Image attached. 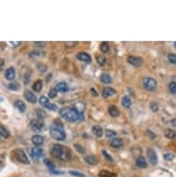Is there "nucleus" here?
Segmentation results:
<instances>
[{"label": "nucleus", "mask_w": 176, "mask_h": 177, "mask_svg": "<svg viewBox=\"0 0 176 177\" xmlns=\"http://www.w3.org/2000/svg\"><path fill=\"white\" fill-rule=\"evenodd\" d=\"M44 111H41V110H36V116H37V118L39 119H42V118L45 117V113H42Z\"/></svg>", "instance_id": "obj_42"}, {"label": "nucleus", "mask_w": 176, "mask_h": 177, "mask_svg": "<svg viewBox=\"0 0 176 177\" xmlns=\"http://www.w3.org/2000/svg\"><path fill=\"white\" fill-rule=\"evenodd\" d=\"M142 87L146 91L152 92L157 88V81L152 77H145V78H142Z\"/></svg>", "instance_id": "obj_4"}, {"label": "nucleus", "mask_w": 176, "mask_h": 177, "mask_svg": "<svg viewBox=\"0 0 176 177\" xmlns=\"http://www.w3.org/2000/svg\"><path fill=\"white\" fill-rule=\"evenodd\" d=\"M34 44H35V45H36L37 47H44V46L46 45L45 42H34Z\"/></svg>", "instance_id": "obj_47"}, {"label": "nucleus", "mask_w": 176, "mask_h": 177, "mask_svg": "<svg viewBox=\"0 0 176 177\" xmlns=\"http://www.w3.org/2000/svg\"><path fill=\"white\" fill-rule=\"evenodd\" d=\"M0 141H1V136H0Z\"/></svg>", "instance_id": "obj_55"}, {"label": "nucleus", "mask_w": 176, "mask_h": 177, "mask_svg": "<svg viewBox=\"0 0 176 177\" xmlns=\"http://www.w3.org/2000/svg\"><path fill=\"white\" fill-rule=\"evenodd\" d=\"M24 98H25L27 101L32 103V104H35V103H36V96H35L34 93H32L30 91H25V92H24Z\"/></svg>", "instance_id": "obj_16"}, {"label": "nucleus", "mask_w": 176, "mask_h": 177, "mask_svg": "<svg viewBox=\"0 0 176 177\" xmlns=\"http://www.w3.org/2000/svg\"><path fill=\"white\" fill-rule=\"evenodd\" d=\"M50 133H51V136L53 137L54 140H57V141L65 140V131L63 129V126L61 124L57 123V121H56L54 124H52L51 129H50Z\"/></svg>", "instance_id": "obj_3"}, {"label": "nucleus", "mask_w": 176, "mask_h": 177, "mask_svg": "<svg viewBox=\"0 0 176 177\" xmlns=\"http://www.w3.org/2000/svg\"><path fill=\"white\" fill-rule=\"evenodd\" d=\"M76 58L79 59V60L83 62V63H91V60H92L91 55L88 54V53H86V52H80V53H77V54H76Z\"/></svg>", "instance_id": "obj_12"}, {"label": "nucleus", "mask_w": 176, "mask_h": 177, "mask_svg": "<svg viewBox=\"0 0 176 177\" xmlns=\"http://www.w3.org/2000/svg\"><path fill=\"white\" fill-rule=\"evenodd\" d=\"M30 126L33 128V130L35 131H40L44 128V122L42 119H39V118H34V119L30 122Z\"/></svg>", "instance_id": "obj_7"}, {"label": "nucleus", "mask_w": 176, "mask_h": 177, "mask_svg": "<svg viewBox=\"0 0 176 177\" xmlns=\"http://www.w3.org/2000/svg\"><path fill=\"white\" fill-rule=\"evenodd\" d=\"M174 46H175V47H176V42H175V44H174Z\"/></svg>", "instance_id": "obj_54"}, {"label": "nucleus", "mask_w": 176, "mask_h": 177, "mask_svg": "<svg viewBox=\"0 0 176 177\" xmlns=\"http://www.w3.org/2000/svg\"><path fill=\"white\" fill-rule=\"evenodd\" d=\"M44 155V150L40 148V147H33L30 148V157L33 159H39Z\"/></svg>", "instance_id": "obj_6"}, {"label": "nucleus", "mask_w": 176, "mask_h": 177, "mask_svg": "<svg viewBox=\"0 0 176 177\" xmlns=\"http://www.w3.org/2000/svg\"><path fill=\"white\" fill-rule=\"evenodd\" d=\"M109 113H110V116H112V117H118V116H120V110L117 109V106L111 105V106L109 107Z\"/></svg>", "instance_id": "obj_22"}, {"label": "nucleus", "mask_w": 176, "mask_h": 177, "mask_svg": "<svg viewBox=\"0 0 176 177\" xmlns=\"http://www.w3.org/2000/svg\"><path fill=\"white\" fill-rule=\"evenodd\" d=\"M164 135H165V137H168V139H175V137H176V131L172 130V129H165L164 130Z\"/></svg>", "instance_id": "obj_25"}, {"label": "nucleus", "mask_w": 176, "mask_h": 177, "mask_svg": "<svg viewBox=\"0 0 176 177\" xmlns=\"http://www.w3.org/2000/svg\"><path fill=\"white\" fill-rule=\"evenodd\" d=\"M73 109H75L80 114H82L83 111H84V104H83V103H77V104H75V105L73 106Z\"/></svg>", "instance_id": "obj_23"}, {"label": "nucleus", "mask_w": 176, "mask_h": 177, "mask_svg": "<svg viewBox=\"0 0 176 177\" xmlns=\"http://www.w3.org/2000/svg\"><path fill=\"white\" fill-rule=\"evenodd\" d=\"M42 87H44L42 81H36V82L33 84V89H34L35 92H41V91H42Z\"/></svg>", "instance_id": "obj_28"}, {"label": "nucleus", "mask_w": 176, "mask_h": 177, "mask_svg": "<svg viewBox=\"0 0 176 177\" xmlns=\"http://www.w3.org/2000/svg\"><path fill=\"white\" fill-rule=\"evenodd\" d=\"M7 88H10V89H13V91H17V89H19V83H17V82L8 83V84H7Z\"/></svg>", "instance_id": "obj_36"}, {"label": "nucleus", "mask_w": 176, "mask_h": 177, "mask_svg": "<svg viewBox=\"0 0 176 177\" xmlns=\"http://www.w3.org/2000/svg\"><path fill=\"white\" fill-rule=\"evenodd\" d=\"M39 103H40V105L44 106V107H46L48 104H50V101H48V99H47L46 96H41L40 99H39Z\"/></svg>", "instance_id": "obj_34"}, {"label": "nucleus", "mask_w": 176, "mask_h": 177, "mask_svg": "<svg viewBox=\"0 0 176 177\" xmlns=\"http://www.w3.org/2000/svg\"><path fill=\"white\" fill-rule=\"evenodd\" d=\"M15 106H16L21 112H24L25 109H27V107H25V104H24L22 100H16V101H15Z\"/></svg>", "instance_id": "obj_24"}, {"label": "nucleus", "mask_w": 176, "mask_h": 177, "mask_svg": "<svg viewBox=\"0 0 176 177\" xmlns=\"http://www.w3.org/2000/svg\"><path fill=\"white\" fill-rule=\"evenodd\" d=\"M122 106L125 107V109H129V107L132 106V100H130L129 96L124 95V96L122 98Z\"/></svg>", "instance_id": "obj_21"}, {"label": "nucleus", "mask_w": 176, "mask_h": 177, "mask_svg": "<svg viewBox=\"0 0 176 177\" xmlns=\"http://www.w3.org/2000/svg\"><path fill=\"white\" fill-rule=\"evenodd\" d=\"M169 91H170L171 94L176 95V81H172V82L169 83Z\"/></svg>", "instance_id": "obj_32"}, {"label": "nucleus", "mask_w": 176, "mask_h": 177, "mask_svg": "<svg viewBox=\"0 0 176 177\" xmlns=\"http://www.w3.org/2000/svg\"><path fill=\"white\" fill-rule=\"evenodd\" d=\"M76 44H77V42H70V44H69V42H65L66 46H75Z\"/></svg>", "instance_id": "obj_51"}, {"label": "nucleus", "mask_w": 176, "mask_h": 177, "mask_svg": "<svg viewBox=\"0 0 176 177\" xmlns=\"http://www.w3.org/2000/svg\"><path fill=\"white\" fill-rule=\"evenodd\" d=\"M11 45H12L13 47H16V46H18V45H19V42H11Z\"/></svg>", "instance_id": "obj_53"}, {"label": "nucleus", "mask_w": 176, "mask_h": 177, "mask_svg": "<svg viewBox=\"0 0 176 177\" xmlns=\"http://www.w3.org/2000/svg\"><path fill=\"white\" fill-rule=\"evenodd\" d=\"M99 177H117V175L113 172L107 171V170H101L99 172Z\"/></svg>", "instance_id": "obj_27"}, {"label": "nucleus", "mask_w": 176, "mask_h": 177, "mask_svg": "<svg viewBox=\"0 0 176 177\" xmlns=\"http://www.w3.org/2000/svg\"><path fill=\"white\" fill-rule=\"evenodd\" d=\"M3 66H4V59H0V70L3 69Z\"/></svg>", "instance_id": "obj_50"}, {"label": "nucleus", "mask_w": 176, "mask_h": 177, "mask_svg": "<svg viewBox=\"0 0 176 177\" xmlns=\"http://www.w3.org/2000/svg\"><path fill=\"white\" fill-rule=\"evenodd\" d=\"M51 153H52V155L54 157V158L63 160V162H69L70 158H71L70 150L68 148V147L63 146V145H59V143H56V145L52 146Z\"/></svg>", "instance_id": "obj_1"}, {"label": "nucleus", "mask_w": 176, "mask_h": 177, "mask_svg": "<svg viewBox=\"0 0 176 177\" xmlns=\"http://www.w3.org/2000/svg\"><path fill=\"white\" fill-rule=\"evenodd\" d=\"M59 114L68 122H79L83 119V116L80 114L73 107H63L59 110Z\"/></svg>", "instance_id": "obj_2"}, {"label": "nucleus", "mask_w": 176, "mask_h": 177, "mask_svg": "<svg viewBox=\"0 0 176 177\" xmlns=\"http://www.w3.org/2000/svg\"><path fill=\"white\" fill-rule=\"evenodd\" d=\"M54 89H56L57 92H59V93H65V92L69 91V86H68L65 82H59V83L56 84Z\"/></svg>", "instance_id": "obj_13"}, {"label": "nucleus", "mask_w": 176, "mask_h": 177, "mask_svg": "<svg viewBox=\"0 0 176 177\" xmlns=\"http://www.w3.org/2000/svg\"><path fill=\"white\" fill-rule=\"evenodd\" d=\"M91 92H92V94H93L94 96H96V95H98V93H96V91L94 89V88H91Z\"/></svg>", "instance_id": "obj_49"}, {"label": "nucleus", "mask_w": 176, "mask_h": 177, "mask_svg": "<svg viewBox=\"0 0 176 177\" xmlns=\"http://www.w3.org/2000/svg\"><path fill=\"white\" fill-rule=\"evenodd\" d=\"M48 96H50L51 99H53V98H56V96H57V91L54 89V88L50 89V92H48Z\"/></svg>", "instance_id": "obj_41"}, {"label": "nucleus", "mask_w": 176, "mask_h": 177, "mask_svg": "<svg viewBox=\"0 0 176 177\" xmlns=\"http://www.w3.org/2000/svg\"><path fill=\"white\" fill-rule=\"evenodd\" d=\"M110 146L112 147V148H116V150L122 148L123 147V140L120 139V137H113V139L110 140Z\"/></svg>", "instance_id": "obj_10"}, {"label": "nucleus", "mask_w": 176, "mask_h": 177, "mask_svg": "<svg viewBox=\"0 0 176 177\" xmlns=\"http://www.w3.org/2000/svg\"><path fill=\"white\" fill-rule=\"evenodd\" d=\"M101 93H103L104 98H110V96L116 94V89H113V88H111V87H105Z\"/></svg>", "instance_id": "obj_15"}, {"label": "nucleus", "mask_w": 176, "mask_h": 177, "mask_svg": "<svg viewBox=\"0 0 176 177\" xmlns=\"http://www.w3.org/2000/svg\"><path fill=\"white\" fill-rule=\"evenodd\" d=\"M109 50H110V46H109V44H107V42H101L100 44V51L103 52V53H107V52H109Z\"/></svg>", "instance_id": "obj_31"}, {"label": "nucleus", "mask_w": 176, "mask_h": 177, "mask_svg": "<svg viewBox=\"0 0 176 177\" xmlns=\"http://www.w3.org/2000/svg\"><path fill=\"white\" fill-rule=\"evenodd\" d=\"M146 134H147L149 136H151V137H156V135H154V134H152V133H151V130H147V131H146Z\"/></svg>", "instance_id": "obj_48"}, {"label": "nucleus", "mask_w": 176, "mask_h": 177, "mask_svg": "<svg viewBox=\"0 0 176 177\" xmlns=\"http://www.w3.org/2000/svg\"><path fill=\"white\" fill-rule=\"evenodd\" d=\"M0 136L4 137V139H7V137H10V133L7 131V129L5 126L0 125Z\"/></svg>", "instance_id": "obj_29"}, {"label": "nucleus", "mask_w": 176, "mask_h": 177, "mask_svg": "<svg viewBox=\"0 0 176 177\" xmlns=\"http://www.w3.org/2000/svg\"><path fill=\"white\" fill-rule=\"evenodd\" d=\"M45 53L44 52H39V51H36V52H32L30 54H29V57H39V55H44Z\"/></svg>", "instance_id": "obj_44"}, {"label": "nucleus", "mask_w": 176, "mask_h": 177, "mask_svg": "<svg viewBox=\"0 0 176 177\" xmlns=\"http://www.w3.org/2000/svg\"><path fill=\"white\" fill-rule=\"evenodd\" d=\"M96 63L99 64L100 66H104V65L106 64V58H105V55H103V54L96 55Z\"/></svg>", "instance_id": "obj_30"}, {"label": "nucleus", "mask_w": 176, "mask_h": 177, "mask_svg": "<svg viewBox=\"0 0 176 177\" xmlns=\"http://www.w3.org/2000/svg\"><path fill=\"white\" fill-rule=\"evenodd\" d=\"M84 160H86V163H87V164H89V165H95V164H98V158H96L95 155H93V154L86 155Z\"/></svg>", "instance_id": "obj_18"}, {"label": "nucleus", "mask_w": 176, "mask_h": 177, "mask_svg": "<svg viewBox=\"0 0 176 177\" xmlns=\"http://www.w3.org/2000/svg\"><path fill=\"white\" fill-rule=\"evenodd\" d=\"M105 135H106V137H111V139H113V137H116V136H117V133H116L115 130L107 129V130L105 131Z\"/></svg>", "instance_id": "obj_33"}, {"label": "nucleus", "mask_w": 176, "mask_h": 177, "mask_svg": "<svg viewBox=\"0 0 176 177\" xmlns=\"http://www.w3.org/2000/svg\"><path fill=\"white\" fill-rule=\"evenodd\" d=\"M92 130H93V134L96 136V137H101L103 134H104V130H103V128L100 125H94L92 128Z\"/></svg>", "instance_id": "obj_19"}, {"label": "nucleus", "mask_w": 176, "mask_h": 177, "mask_svg": "<svg viewBox=\"0 0 176 177\" xmlns=\"http://www.w3.org/2000/svg\"><path fill=\"white\" fill-rule=\"evenodd\" d=\"M128 63L133 66H136V67H139L142 65V59L140 57H135V55H129L128 57Z\"/></svg>", "instance_id": "obj_8"}, {"label": "nucleus", "mask_w": 176, "mask_h": 177, "mask_svg": "<svg viewBox=\"0 0 176 177\" xmlns=\"http://www.w3.org/2000/svg\"><path fill=\"white\" fill-rule=\"evenodd\" d=\"M70 175H73V176H77V177H84V175H83V173H81V172H76V171H70Z\"/></svg>", "instance_id": "obj_45"}, {"label": "nucleus", "mask_w": 176, "mask_h": 177, "mask_svg": "<svg viewBox=\"0 0 176 177\" xmlns=\"http://www.w3.org/2000/svg\"><path fill=\"white\" fill-rule=\"evenodd\" d=\"M46 109L50 110V111H56V110H57V106L53 105V104H48V105L46 106Z\"/></svg>", "instance_id": "obj_43"}, {"label": "nucleus", "mask_w": 176, "mask_h": 177, "mask_svg": "<svg viewBox=\"0 0 176 177\" xmlns=\"http://www.w3.org/2000/svg\"><path fill=\"white\" fill-rule=\"evenodd\" d=\"M37 69L40 71H46V66H44V65H37Z\"/></svg>", "instance_id": "obj_46"}, {"label": "nucleus", "mask_w": 176, "mask_h": 177, "mask_svg": "<svg viewBox=\"0 0 176 177\" xmlns=\"http://www.w3.org/2000/svg\"><path fill=\"white\" fill-rule=\"evenodd\" d=\"M147 158H149L150 163L153 164V165H156L158 163V157H157V154H156V151H153L152 148L147 150Z\"/></svg>", "instance_id": "obj_9"}, {"label": "nucleus", "mask_w": 176, "mask_h": 177, "mask_svg": "<svg viewBox=\"0 0 176 177\" xmlns=\"http://www.w3.org/2000/svg\"><path fill=\"white\" fill-rule=\"evenodd\" d=\"M135 164H136L138 168H141V169H146V168H147V162H146L145 157H139V158H136Z\"/></svg>", "instance_id": "obj_14"}, {"label": "nucleus", "mask_w": 176, "mask_h": 177, "mask_svg": "<svg viewBox=\"0 0 176 177\" xmlns=\"http://www.w3.org/2000/svg\"><path fill=\"white\" fill-rule=\"evenodd\" d=\"M15 77H16V71H15V67L12 66H10L6 69V71H5V78L8 81H13L15 80Z\"/></svg>", "instance_id": "obj_11"}, {"label": "nucleus", "mask_w": 176, "mask_h": 177, "mask_svg": "<svg viewBox=\"0 0 176 177\" xmlns=\"http://www.w3.org/2000/svg\"><path fill=\"white\" fill-rule=\"evenodd\" d=\"M168 59H169V62H170L171 64H175V65H176V54L169 53V54H168Z\"/></svg>", "instance_id": "obj_38"}, {"label": "nucleus", "mask_w": 176, "mask_h": 177, "mask_svg": "<svg viewBox=\"0 0 176 177\" xmlns=\"http://www.w3.org/2000/svg\"><path fill=\"white\" fill-rule=\"evenodd\" d=\"M150 106H151V110H152V112H157L158 111V104L157 103H151L150 104Z\"/></svg>", "instance_id": "obj_40"}, {"label": "nucleus", "mask_w": 176, "mask_h": 177, "mask_svg": "<svg viewBox=\"0 0 176 177\" xmlns=\"http://www.w3.org/2000/svg\"><path fill=\"white\" fill-rule=\"evenodd\" d=\"M30 76H32V71L29 70V69H25L24 75H23V81H24L25 84H28L29 81H30Z\"/></svg>", "instance_id": "obj_26"}, {"label": "nucleus", "mask_w": 176, "mask_h": 177, "mask_svg": "<svg viewBox=\"0 0 176 177\" xmlns=\"http://www.w3.org/2000/svg\"><path fill=\"white\" fill-rule=\"evenodd\" d=\"M164 159L171 162V160L175 159V154H172V153H165V154H164Z\"/></svg>", "instance_id": "obj_39"}, {"label": "nucleus", "mask_w": 176, "mask_h": 177, "mask_svg": "<svg viewBox=\"0 0 176 177\" xmlns=\"http://www.w3.org/2000/svg\"><path fill=\"white\" fill-rule=\"evenodd\" d=\"M75 150L79 152V153H81V154H84L86 153V150H84V147L83 146H81V145H79V143H76L75 145Z\"/></svg>", "instance_id": "obj_35"}, {"label": "nucleus", "mask_w": 176, "mask_h": 177, "mask_svg": "<svg viewBox=\"0 0 176 177\" xmlns=\"http://www.w3.org/2000/svg\"><path fill=\"white\" fill-rule=\"evenodd\" d=\"M12 155H13V158L17 162L22 163V164H29V160H28V158H27V155H25L23 150H15Z\"/></svg>", "instance_id": "obj_5"}, {"label": "nucleus", "mask_w": 176, "mask_h": 177, "mask_svg": "<svg viewBox=\"0 0 176 177\" xmlns=\"http://www.w3.org/2000/svg\"><path fill=\"white\" fill-rule=\"evenodd\" d=\"M32 142L35 145V147H40L44 143V137L41 135H34L32 137Z\"/></svg>", "instance_id": "obj_17"}, {"label": "nucleus", "mask_w": 176, "mask_h": 177, "mask_svg": "<svg viewBox=\"0 0 176 177\" xmlns=\"http://www.w3.org/2000/svg\"><path fill=\"white\" fill-rule=\"evenodd\" d=\"M100 81L103 82V83H105V84H110L111 82H112V77L109 75V74H101V76H100Z\"/></svg>", "instance_id": "obj_20"}, {"label": "nucleus", "mask_w": 176, "mask_h": 177, "mask_svg": "<svg viewBox=\"0 0 176 177\" xmlns=\"http://www.w3.org/2000/svg\"><path fill=\"white\" fill-rule=\"evenodd\" d=\"M101 153H103V155L105 157V159H107V162H110V163H112V162H113V158H112V157H111L109 153H107L105 150H103V151H101Z\"/></svg>", "instance_id": "obj_37"}, {"label": "nucleus", "mask_w": 176, "mask_h": 177, "mask_svg": "<svg viewBox=\"0 0 176 177\" xmlns=\"http://www.w3.org/2000/svg\"><path fill=\"white\" fill-rule=\"evenodd\" d=\"M171 125H174V126H176V119H171Z\"/></svg>", "instance_id": "obj_52"}]
</instances>
